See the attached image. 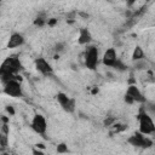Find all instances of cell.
Instances as JSON below:
<instances>
[{"label":"cell","mask_w":155,"mask_h":155,"mask_svg":"<svg viewBox=\"0 0 155 155\" xmlns=\"http://www.w3.org/2000/svg\"><path fill=\"white\" fill-rule=\"evenodd\" d=\"M138 124H139V132L144 136H150L155 132V124L151 115L145 110L142 109L138 115Z\"/></svg>","instance_id":"6da1fadb"},{"label":"cell","mask_w":155,"mask_h":155,"mask_svg":"<svg viewBox=\"0 0 155 155\" xmlns=\"http://www.w3.org/2000/svg\"><path fill=\"white\" fill-rule=\"evenodd\" d=\"M100 62L98 49L94 45H87L84 52V63L90 70H95Z\"/></svg>","instance_id":"7a4b0ae2"},{"label":"cell","mask_w":155,"mask_h":155,"mask_svg":"<svg viewBox=\"0 0 155 155\" xmlns=\"http://www.w3.org/2000/svg\"><path fill=\"white\" fill-rule=\"evenodd\" d=\"M4 94L9 97H12V98L23 97L24 92H23V87H22L21 81L15 78V79H11V80L4 82Z\"/></svg>","instance_id":"3957f363"},{"label":"cell","mask_w":155,"mask_h":155,"mask_svg":"<svg viewBox=\"0 0 155 155\" xmlns=\"http://www.w3.org/2000/svg\"><path fill=\"white\" fill-rule=\"evenodd\" d=\"M30 127H32V130L37 135L44 137L46 135V131H47V121H46V118L43 114H39V113L35 114L33 116L32 121H30Z\"/></svg>","instance_id":"277c9868"},{"label":"cell","mask_w":155,"mask_h":155,"mask_svg":"<svg viewBox=\"0 0 155 155\" xmlns=\"http://www.w3.org/2000/svg\"><path fill=\"white\" fill-rule=\"evenodd\" d=\"M56 100L64 112H67V113H74L75 112V107H76L75 101L73 98L68 97L64 92H58V94L56 95Z\"/></svg>","instance_id":"5b68a950"},{"label":"cell","mask_w":155,"mask_h":155,"mask_svg":"<svg viewBox=\"0 0 155 155\" xmlns=\"http://www.w3.org/2000/svg\"><path fill=\"white\" fill-rule=\"evenodd\" d=\"M129 144L137 147V148H149L153 145V141L150 138H148V136L142 135L141 132H137L135 135H132L129 139H127Z\"/></svg>","instance_id":"8992f818"},{"label":"cell","mask_w":155,"mask_h":155,"mask_svg":"<svg viewBox=\"0 0 155 155\" xmlns=\"http://www.w3.org/2000/svg\"><path fill=\"white\" fill-rule=\"evenodd\" d=\"M34 66H35V69L44 76H51L53 74L52 66L47 62V59H45L43 57H39L34 61Z\"/></svg>","instance_id":"52a82bcc"},{"label":"cell","mask_w":155,"mask_h":155,"mask_svg":"<svg viewBox=\"0 0 155 155\" xmlns=\"http://www.w3.org/2000/svg\"><path fill=\"white\" fill-rule=\"evenodd\" d=\"M126 95L130 96L135 103H145L147 102L145 96L142 94V91L139 90V87L136 84L129 85V87L126 90Z\"/></svg>","instance_id":"ba28073f"},{"label":"cell","mask_w":155,"mask_h":155,"mask_svg":"<svg viewBox=\"0 0 155 155\" xmlns=\"http://www.w3.org/2000/svg\"><path fill=\"white\" fill-rule=\"evenodd\" d=\"M118 59H119V58H118V52H116V50H115L114 47L107 49V50L103 52V55H102V63H103V66H106V67L113 68L114 64L116 63Z\"/></svg>","instance_id":"9c48e42d"},{"label":"cell","mask_w":155,"mask_h":155,"mask_svg":"<svg viewBox=\"0 0 155 155\" xmlns=\"http://www.w3.org/2000/svg\"><path fill=\"white\" fill-rule=\"evenodd\" d=\"M24 43H25V38L23 37V34H21V33H12L10 35V38L7 39L6 47L7 49H17V47L23 46Z\"/></svg>","instance_id":"30bf717a"},{"label":"cell","mask_w":155,"mask_h":155,"mask_svg":"<svg viewBox=\"0 0 155 155\" xmlns=\"http://www.w3.org/2000/svg\"><path fill=\"white\" fill-rule=\"evenodd\" d=\"M78 43L81 46H87L92 43V34L87 28H81L79 30V35H78Z\"/></svg>","instance_id":"8fae6325"},{"label":"cell","mask_w":155,"mask_h":155,"mask_svg":"<svg viewBox=\"0 0 155 155\" xmlns=\"http://www.w3.org/2000/svg\"><path fill=\"white\" fill-rule=\"evenodd\" d=\"M144 57H145L144 50H143V49H142L139 45H137V46L133 49V51H132V55H131V58H132V61H133V62H137V61L144 59Z\"/></svg>","instance_id":"7c38bea8"},{"label":"cell","mask_w":155,"mask_h":155,"mask_svg":"<svg viewBox=\"0 0 155 155\" xmlns=\"http://www.w3.org/2000/svg\"><path fill=\"white\" fill-rule=\"evenodd\" d=\"M9 145V135L0 131V147L6 148Z\"/></svg>","instance_id":"4fadbf2b"},{"label":"cell","mask_w":155,"mask_h":155,"mask_svg":"<svg viewBox=\"0 0 155 155\" xmlns=\"http://www.w3.org/2000/svg\"><path fill=\"white\" fill-rule=\"evenodd\" d=\"M46 21H47V18H46L45 16H38V17L34 19V25L41 28V27L46 25Z\"/></svg>","instance_id":"5bb4252c"},{"label":"cell","mask_w":155,"mask_h":155,"mask_svg":"<svg viewBox=\"0 0 155 155\" xmlns=\"http://www.w3.org/2000/svg\"><path fill=\"white\" fill-rule=\"evenodd\" d=\"M56 151L58 154H66V153L69 151V149H68V145L66 143H59L57 145V148H56Z\"/></svg>","instance_id":"9a60e30c"},{"label":"cell","mask_w":155,"mask_h":155,"mask_svg":"<svg viewBox=\"0 0 155 155\" xmlns=\"http://www.w3.org/2000/svg\"><path fill=\"white\" fill-rule=\"evenodd\" d=\"M116 121V118H114V116H107V119L103 121V125L104 126H113L114 125V122Z\"/></svg>","instance_id":"2e32d148"},{"label":"cell","mask_w":155,"mask_h":155,"mask_svg":"<svg viewBox=\"0 0 155 155\" xmlns=\"http://www.w3.org/2000/svg\"><path fill=\"white\" fill-rule=\"evenodd\" d=\"M64 43H58V44H56V46H55V52L56 53H61L62 51H64Z\"/></svg>","instance_id":"e0dca14e"},{"label":"cell","mask_w":155,"mask_h":155,"mask_svg":"<svg viewBox=\"0 0 155 155\" xmlns=\"http://www.w3.org/2000/svg\"><path fill=\"white\" fill-rule=\"evenodd\" d=\"M0 131L4 132V133H6V135H9V133H10V126H9V124H1V125H0Z\"/></svg>","instance_id":"ac0fdd59"},{"label":"cell","mask_w":155,"mask_h":155,"mask_svg":"<svg viewBox=\"0 0 155 155\" xmlns=\"http://www.w3.org/2000/svg\"><path fill=\"white\" fill-rule=\"evenodd\" d=\"M5 110H6V113H7L10 116H13V115L16 114V112H15V108H13L12 106H10V104L5 107Z\"/></svg>","instance_id":"d6986e66"},{"label":"cell","mask_w":155,"mask_h":155,"mask_svg":"<svg viewBox=\"0 0 155 155\" xmlns=\"http://www.w3.org/2000/svg\"><path fill=\"white\" fill-rule=\"evenodd\" d=\"M57 22H58V19L57 18H49L47 21H46V24L49 25V27H55L56 24H57Z\"/></svg>","instance_id":"ffe728a7"},{"label":"cell","mask_w":155,"mask_h":155,"mask_svg":"<svg viewBox=\"0 0 155 155\" xmlns=\"http://www.w3.org/2000/svg\"><path fill=\"white\" fill-rule=\"evenodd\" d=\"M0 122H1V124H9L10 122V118L9 116H5V115L0 116Z\"/></svg>","instance_id":"44dd1931"},{"label":"cell","mask_w":155,"mask_h":155,"mask_svg":"<svg viewBox=\"0 0 155 155\" xmlns=\"http://www.w3.org/2000/svg\"><path fill=\"white\" fill-rule=\"evenodd\" d=\"M135 4H136V0H127V1H126V5L129 7H132Z\"/></svg>","instance_id":"7402d4cb"},{"label":"cell","mask_w":155,"mask_h":155,"mask_svg":"<svg viewBox=\"0 0 155 155\" xmlns=\"http://www.w3.org/2000/svg\"><path fill=\"white\" fill-rule=\"evenodd\" d=\"M33 154H39V155H41V154H44V151L40 150V149H33Z\"/></svg>","instance_id":"603a6c76"},{"label":"cell","mask_w":155,"mask_h":155,"mask_svg":"<svg viewBox=\"0 0 155 155\" xmlns=\"http://www.w3.org/2000/svg\"><path fill=\"white\" fill-rule=\"evenodd\" d=\"M92 94H94V95H96V94H98V87H95L94 90H92Z\"/></svg>","instance_id":"cb8c5ba5"},{"label":"cell","mask_w":155,"mask_h":155,"mask_svg":"<svg viewBox=\"0 0 155 155\" xmlns=\"http://www.w3.org/2000/svg\"><path fill=\"white\" fill-rule=\"evenodd\" d=\"M1 1H3V0H0V4H1Z\"/></svg>","instance_id":"d4e9b609"}]
</instances>
